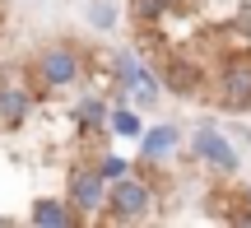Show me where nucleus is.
<instances>
[{
	"label": "nucleus",
	"instance_id": "1",
	"mask_svg": "<svg viewBox=\"0 0 251 228\" xmlns=\"http://www.w3.org/2000/svg\"><path fill=\"white\" fill-rule=\"evenodd\" d=\"M28 79L37 84V93L75 89V84L84 79V47L79 42H47V47H37L33 65H28Z\"/></svg>",
	"mask_w": 251,
	"mask_h": 228
},
{
	"label": "nucleus",
	"instance_id": "2",
	"mask_svg": "<svg viewBox=\"0 0 251 228\" xmlns=\"http://www.w3.org/2000/svg\"><path fill=\"white\" fill-rule=\"evenodd\" d=\"M112 75H117L121 98L130 102V107H140V112H149L153 102L163 98V75H153L135 51H112Z\"/></svg>",
	"mask_w": 251,
	"mask_h": 228
},
{
	"label": "nucleus",
	"instance_id": "3",
	"mask_svg": "<svg viewBox=\"0 0 251 228\" xmlns=\"http://www.w3.org/2000/svg\"><path fill=\"white\" fill-rule=\"evenodd\" d=\"M153 205H158L153 182L130 173V177H121V182H112L102 219H107V224H140V219H149V214H153Z\"/></svg>",
	"mask_w": 251,
	"mask_h": 228
},
{
	"label": "nucleus",
	"instance_id": "4",
	"mask_svg": "<svg viewBox=\"0 0 251 228\" xmlns=\"http://www.w3.org/2000/svg\"><path fill=\"white\" fill-rule=\"evenodd\" d=\"M107 191H112V182L102 177L98 163H75L70 177H65V196H70L75 210L84 214V224L102 219V210H107Z\"/></svg>",
	"mask_w": 251,
	"mask_h": 228
},
{
	"label": "nucleus",
	"instance_id": "5",
	"mask_svg": "<svg viewBox=\"0 0 251 228\" xmlns=\"http://www.w3.org/2000/svg\"><path fill=\"white\" fill-rule=\"evenodd\" d=\"M191 154H196V163H205L209 173H219V177H233L237 163H242L237 145L214 126V121H200V126L191 130Z\"/></svg>",
	"mask_w": 251,
	"mask_h": 228
},
{
	"label": "nucleus",
	"instance_id": "6",
	"mask_svg": "<svg viewBox=\"0 0 251 228\" xmlns=\"http://www.w3.org/2000/svg\"><path fill=\"white\" fill-rule=\"evenodd\" d=\"M214 98H219L224 112H247L251 107V56L224 61V70L214 79Z\"/></svg>",
	"mask_w": 251,
	"mask_h": 228
},
{
	"label": "nucleus",
	"instance_id": "7",
	"mask_svg": "<svg viewBox=\"0 0 251 228\" xmlns=\"http://www.w3.org/2000/svg\"><path fill=\"white\" fill-rule=\"evenodd\" d=\"M28 224L33 228H70V224H84V214L75 210L70 196H37L33 210H28Z\"/></svg>",
	"mask_w": 251,
	"mask_h": 228
},
{
	"label": "nucleus",
	"instance_id": "8",
	"mask_svg": "<svg viewBox=\"0 0 251 228\" xmlns=\"http://www.w3.org/2000/svg\"><path fill=\"white\" fill-rule=\"evenodd\" d=\"M181 149V126H172V121H158V126H144L140 135V163H163L168 154H177Z\"/></svg>",
	"mask_w": 251,
	"mask_h": 228
},
{
	"label": "nucleus",
	"instance_id": "9",
	"mask_svg": "<svg viewBox=\"0 0 251 228\" xmlns=\"http://www.w3.org/2000/svg\"><path fill=\"white\" fill-rule=\"evenodd\" d=\"M28 112H33V93H28V84L0 79V126H5V130H19L28 121Z\"/></svg>",
	"mask_w": 251,
	"mask_h": 228
},
{
	"label": "nucleus",
	"instance_id": "10",
	"mask_svg": "<svg viewBox=\"0 0 251 228\" xmlns=\"http://www.w3.org/2000/svg\"><path fill=\"white\" fill-rule=\"evenodd\" d=\"M158 75H163V89H172V93H181V98H191V93L200 89V70L186 61V56H168V61L158 65Z\"/></svg>",
	"mask_w": 251,
	"mask_h": 228
},
{
	"label": "nucleus",
	"instance_id": "11",
	"mask_svg": "<svg viewBox=\"0 0 251 228\" xmlns=\"http://www.w3.org/2000/svg\"><path fill=\"white\" fill-rule=\"evenodd\" d=\"M75 121H79V130H107V121H112V102L107 98H98V93H89V98H79L75 102Z\"/></svg>",
	"mask_w": 251,
	"mask_h": 228
},
{
	"label": "nucleus",
	"instance_id": "12",
	"mask_svg": "<svg viewBox=\"0 0 251 228\" xmlns=\"http://www.w3.org/2000/svg\"><path fill=\"white\" fill-rule=\"evenodd\" d=\"M107 130H112V135H126V140H140V135H144V126H140V107H130V102L112 107Z\"/></svg>",
	"mask_w": 251,
	"mask_h": 228
},
{
	"label": "nucleus",
	"instance_id": "13",
	"mask_svg": "<svg viewBox=\"0 0 251 228\" xmlns=\"http://www.w3.org/2000/svg\"><path fill=\"white\" fill-rule=\"evenodd\" d=\"M84 19H89V28H98V33H112V28L121 24V9L112 5V0H89V5H84Z\"/></svg>",
	"mask_w": 251,
	"mask_h": 228
},
{
	"label": "nucleus",
	"instance_id": "14",
	"mask_svg": "<svg viewBox=\"0 0 251 228\" xmlns=\"http://www.w3.org/2000/svg\"><path fill=\"white\" fill-rule=\"evenodd\" d=\"M130 14H135V24H158L168 14V0H130Z\"/></svg>",
	"mask_w": 251,
	"mask_h": 228
},
{
	"label": "nucleus",
	"instance_id": "15",
	"mask_svg": "<svg viewBox=\"0 0 251 228\" xmlns=\"http://www.w3.org/2000/svg\"><path fill=\"white\" fill-rule=\"evenodd\" d=\"M93 163L102 168V177H107V182H121V177H130V158H121V154H98Z\"/></svg>",
	"mask_w": 251,
	"mask_h": 228
},
{
	"label": "nucleus",
	"instance_id": "16",
	"mask_svg": "<svg viewBox=\"0 0 251 228\" xmlns=\"http://www.w3.org/2000/svg\"><path fill=\"white\" fill-rule=\"evenodd\" d=\"M233 224H247V228H251V201H242V210L233 214Z\"/></svg>",
	"mask_w": 251,
	"mask_h": 228
},
{
	"label": "nucleus",
	"instance_id": "17",
	"mask_svg": "<svg viewBox=\"0 0 251 228\" xmlns=\"http://www.w3.org/2000/svg\"><path fill=\"white\" fill-rule=\"evenodd\" d=\"M242 201H251V186H247V191H242Z\"/></svg>",
	"mask_w": 251,
	"mask_h": 228
}]
</instances>
